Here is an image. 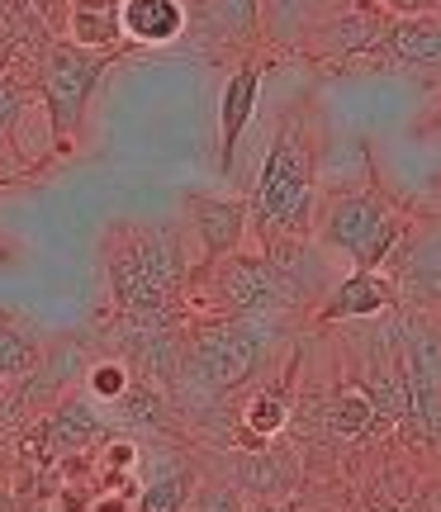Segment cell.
Segmentation results:
<instances>
[{
  "label": "cell",
  "mask_w": 441,
  "mask_h": 512,
  "mask_svg": "<svg viewBox=\"0 0 441 512\" xmlns=\"http://www.w3.org/2000/svg\"><path fill=\"white\" fill-rule=\"evenodd\" d=\"M380 53L389 62H408V67H441V10L389 19Z\"/></svg>",
  "instance_id": "4fadbf2b"
},
{
  "label": "cell",
  "mask_w": 441,
  "mask_h": 512,
  "mask_svg": "<svg viewBox=\"0 0 441 512\" xmlns=\"http://www.w3.org/2000/svg\"><path fill=\"white\" fill-rule=\"evenodd\" d=\"M19 110H24V91H19L10 76H0V143H5V133H10Z\"/></svg>",
  "instance_id": "484cf974"
},
{
  "label": "cell",
  "mask_w": 441,
  "mask_h": 512,
  "mask_svg": "<svg viewBox=\"0 0 441 512\" xmlns=\"http://www.w3.org/2000/svg\"><path fill=\"white\" fill-rule=\"evenodd\" d=\"M129 384H133V370L124 366V361H95V366L86 370V394H91L95 403H114Z\"/></svg>",
  "instance_id": "603a6c76"
},
{
  "label": "cell",
  "mask_w": 441,
  "mask_h": 512,
  "mask_svg": "<svg viewBox=\"0 0 441 512\" xmlns=\"http://www.w3.org/2000/svg\"><path fill=\"white\" fill-rule=\"evenodd\" d=\"M0 512H15V503H10V494L0 489Z\"/></svg>",
  "instance_id": "f1b7e54d"
},
{
  "label": "cell",
  "mask_w": 441,
  "mask_h": 512,
  "mask_svg": "<svg viewBox=\"0 0 441 512\" xmlns=\"http://www.w3.org/2000/svg\"><path fill=\"white\" fill-rule=\"evenodd\" d=\"M110 62H114V53H95V48H81L72 38H53L43 48L38 86H43V110L53 119L57 152H67L76 143V133L86 124V105H91V95Z\"/></svg>",
  "instance_id": "277c9868"
},
{
  "label": "cell",
  "mask_w": 441,
  "mask_h": 512,
  "mask_svg": "<svg viewBox=\"0 0 441 512\" xmlns=\"http://www.w3.org/2000/svg\"><path fill=\"white\" fill-rule=\"evenodd\" d=\"M285 418H290L285 394H280V389H257L252 403L242 408V441H247V446H266V441L285 427Z\"/></svg>",
  "instance_id": "ffe728a7"
},
{
  "label": "cell",
  "mask_w": 441,
  "mask_h": 512,
  "mask_svg": "<svg viewBox=\"0 0 441 512\" xmlns=\"http://www.w3.org/2000/svg\"><path fill=\"white\" fill-rule=\"evenodd\" d=\"M110 413H105V422H119V427H162L166 418H171V408H166V399L152 389V384L133 380L124 394L114 403H105Z\"/></svg>",
  "instance_id": "d6986e66"
},
{
  "label": "cell",
  "mask_w": 441,
  "mask_h": 512,
  "mask_svg": "<svg viewBox=\"0 0 441 512\" xmlns=\"http://www.w3.org/2000/svg\"><path fill=\"white\" fill-rule=\"evenodd\" d=\"M266 347H271L266 318H238V313L204 318L181 351L176 384H185L190 394H200L204 403H214L257 375L261 361H266Z\"/></svg>",
  "instance_id": "7a4b0ae2"
},
{
  "label": "cell",
  "mask_w": 441,
  "mask_h": 512,
  "mask_svg": "<svg viewBox=\"0 0 441 512\" xmlns=\"http://www.w3.org/2000/svg\"><path fill=\"white\" fill-rule=\"evenodd\" d=\"M399 299V285H394V275H385L380 266L375 271H356L347 275L332 299L318 309V323H351V318H380Z\"/></svg>",
  "instance_id": "7c38bea8"
},
{
  "label": "cell",
  "mask_w": 441,
  "mask_h": 512,
  "mask_svg": "<svg viewBox=\"0 0 441 512\" xmlns=\"http://www.w3.org/2000/svg\"><path fill=\"white\" fill-rule=\"evenodd\" d=\"M432 124H441V110H437V119H432Z\"/></svg>",
  "instance_id": "f546056e"
},
{
  "label": "cell",
  "mask_w": 441,
  "mask_h": 512,
  "mask_svg": "<svg viewBox=\"0 0 441 512\" xmlns=\"http://www.w3.org/2000/svg\"><path fill=\"white\" fill-rule=\"evenodd\" d=\"M413 512H441V484H432L423 498H418V508Z\"/></svg>",
  "instance_id": "4316f807"
},
{
  "label": "cell",
  "mask_w": 441,
  "mask_h": 512,
  "mask_svg": "<svg viewBox=\"0 0 441 512\" xmlns=\"http://www.w3.org/2000/svg\"><path fill=\"white\" fill-rule=\"evenodd\" d=\"M185 219L200 238L204 261L214 266L228 252H238L247 238V200H223V195H200V190H185Z\"/></svg>",
  "instance_id": "9c48e42d"
},
{
  "label": "cell",
  "mask_w": 441,
  "mask_h": 512,
  "mask_svg": "<svg viewBox=\"0 0 441 512\" xmlns=\"http://www.w3.org/2000/svg\"><path fill=\"white\" fill-rule=\"evenodd\" d=\"M181 512H242V498L238 489H228V484H204L190 494V503H185Z\"/></svg>",
  "instance_id": "d4e9b609"
},
{
  "label": "cell",
  "mask_w": 441,
  "mask_h": 512,
  "mask_svg": "<svg viewBox=\"0 0 441 512\" xmlns=\"http://www.w3.org/2000/svg\"><path fill=\"white\" fill-rule=\"evenodd\" d=\"M119 10H124V0H72V10H67L72 43L95 48V53H114V48L124 43Z\"/></svg>",
  "instance_id": "2e32d148"
},
{
  "label": "cell",
  "mask_w": 441,
  "mask_h": 512,
  "mask_svg": "<svg viewBox=\"0 0 441 512\" xmlns=\"http://www.w3.org/2000/svg\"><path fill=\"white\" fill-rule=\"evenodd\" d=\"M399 370L408 375V389L441 394V323H432V318H413L408 323Z\"/></svg>",
  "instance_id": "9a60e30c"
},
{
  "label": "cell",
  "mask_w": 441,
  "mask_h": 512,
  "mask_svg": "<svg viewBox=\"0 0 441 512\" xmlns=\"http://www.w3.org/2000/svg\"><path fill=\"white\" fill-rule=\"evenodd\" d=\"M209 15H214L223 34L233 38L257 34V0H209Z\"/></svg>",
  "instance_id": "cb8c5ba5"
},
{
  "label": "cell",
  "mask_w": 441,
  "mask_h": 512,
  "mask_svg": "<svg viewBox=\"0 0 441 512\" xmlns=\"http://www.w3.org/2000/svg\"><path fill=\"white\" fill-rule=\"evenodd\" d=\"M43 366V347L15 323H0V380H24Z\"/></svg>",
  "instance_id": "7402d4cb"
},
{
  "label": "cell",
  "mask_w": 441,
  "mask_h": 512,
  "mask_svg": "<svg viewBox=\"0 0 441 512\" xmlns=\"http://www.w3.org/2000/svg\"><path fill=\"white\" fill-rule=\"evenodd\" d=\"M328 427L337 437H366L375 427V403L366 399L361 384H347V389H337L328 399Z\"/></svg>",
  "instance_id": "44dd1931"
},
{
  "label": "cell",
  "mask_w": 441,
  "mask_h": 512,
  "mask_svg": "<svg viewBox=\"0 0 441 512\" xmlns=\"http://www.w3.org/2000/svg\"><path fill=\"white\" fill-rule=\"evenodd\" d=\"M389 29V15L370 0H356L347 10H328V15L313 24L309 34L299 38L313 57H328V62H347V57H366L380 48V38Z\"/></svg>",
  "instance_id": "52a82bcc"
},
{
  "label": "cell",
  "mask_w": 441,
  "mask_h": 512,
  "mask_svg": "<svg viewBox=\"0 0 441 512\" xmlns=\"http://www.w3.org/2000/svg\"><path fill=\"white\" fill-rule=\"evenodd\" d=\"M195 489H200V470L190 460H166L138 489V512H181Z\"/></svg>",
  "instance_id": "e0dca14e"
},
{
  "label": "cell",
  "mask_w": 441,
  "mask_h": 512,
  "mask_svg": "<svg viewBox=\"0 0 441 512\" xmlns=\"http://www.w3.org/2000/svg\"><path fill=\"white\" fill-rule=\"evenodd\" d=\"M394 266V285L408 304L418 309H437L441 304V219L423 223V228H408L399 247L389 252Z\"/></svg>",
  "instance_id": "ba28073f"
},
{
  "label": "cell",
  "mask_w": 441,
  "mask_h": 512,
  "mask_svg": "<svg viewBox=\"0 0 441 512\" xmlns=\"http://www.w3.org/2000/svg\"><path fill=\"white\" fill-rule=\"evenodd\" d=\"M257 100H261V67L257 62H242L238 72L228 76V86H223V105H219V166L223 171H233L238 162V143L247 124H252V114H257Z\"/></svg>",
  "instance_id": "8fae6325"
},
{
  "label": "cell",
  "mask_w": 441,
  "mask_h": 512,
  "mask_svg": "<svg viewBox=\"0 0 441 512\" xmlns=\"http://www.w3.org/2000/svg\"><path fill=\"white\" fill-rule=\"evenodd\" d=\"M404 233L408 223L394 219V209L375 190H337L323 209V242L347 252L356 271L385 266Z\"/></svg>",
  "instance_id": "5b68a950"
},
{
  "label": "cell",
  "mask_w": 441,
  "mask_h": 512,
  "mask_svg": "<svg viewBox=\"0 0 441 512\" xmlns=\"http://www.w3.org/2000/svg\"><path fill=\"white\" fill-rule=\"evenodd\" d=\"M105 432H110V422H105V413L95 408L91 394H67V399L43 418V427H38L43 460L76 456V451H86L95 441H105Z\"/></svg>",
  "instance_id": "30bf717a"
},
{
  "label": "cell",
  "mask_w": 441,
  "mask_h": 512,
  "mask_svg": "<svg viewBox=\"0 0 441 512\" xmlns=\"http://www.w3.org/2000/svg\"><path fill=\"white\" fill-rule=\"evenodd\" d=\"M323 15L328 0H257V29L271 43H299Z\"/></svg>",
  "instance_id": "ac0fdd59"
},
{
  "label": "cell",
  "mask_w": 441,
  "mask_h": 512,
  "mask_svg": "<svg viewBox=\"0 0 441 512\" xmlns=\"http://www.w3.org/2000/svg\"><path fill=\"white\" fill-rule=\"evenodd\" d=\"M124 38L143 43V48H162L185 34V5L181 0H124L119 10Z\"/></svg>",
  "instance_id": "5bb4252c"
},
{
  "label": "cell",
  "mask_w": 441,
  "mask_h": 512,
  "mask_svg": "<svg viewBox=\"0 0 441 512\" xmlns=\"http://www.w3.org/2000/svg\"><path fill=\"white\" fill-rule=\"evenodd\" d=\"M105 271H110L114 304L124 318L171 323V309L185 285L181 233L147 228V223H119L105 238Z\"/></svg>",
  "instance_id": "6da1fadb"
},
{
  "label": "cell",
  "mask_w": 441,
  "mask_h": 512,
  "mask_svg": "<svg viewBox=\"0 0 441 512\" xmlns=\"http://www.w3.org/2000/svg\"><path fill=\"white\" fill-rule=\"evenodd\" d=\"M313 209V152L304 128H280V138L266 152L257 195L247 200V214L261 228V238H304Z\"/></svg>",
  "instance_id": "3957f363"
},
{
  "label": "cell",
  "mask_w": 441,
  "mask_h": 512,
  "mask_svg": "<svg viewBox=\"0 0 441 512\" xmlns=\"http://www.w3.org/2000/svg\"><path fill=\"white\" fill-rule=\"evenodd\" d=\"M214 294H219L223 313L238 318H276L294 294L285 285V275L271 266L266 252H228L223 261H214Z\"/></svg>",
  "instance_id": "8992f818"
},
{
  "label": "cell",
  "mask_w": 441,
  "mask_h": 512,
  "mask_svg": "<svg viewBox=\"0 0 441 512\" xmlns=\"http://www.w3.org/2000/svg\"><path fill=\"white\" fill-rule=\"evenodd\" d=\"M242 512H285V508H276V503H252V508H242Z\"/></svg>",
  "instance_id": "83f0119b"
}]
</instances>
